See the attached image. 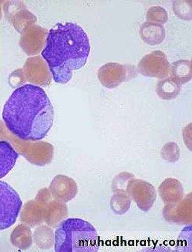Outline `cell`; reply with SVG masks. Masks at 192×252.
<instances>
[{"label":"cell","mask_w":192,"mask_h":252,"mask_svg":"<svg viewBox=\"0 0 192 252\" xmlns=\"http://www.w3.org/2000/svg\"><path fill=\"white\" fill-rule=\"evenodd\" d=\"M2 119L13 135L25 141H40L53 126L55 111L41 87L25 84L18 87L5 102Z\"/></svg>","instance_id":"obj_1"},{"label":"cell","mask_w":192,"mask_h":252,"mask_svg":"<svg viewBox=\"0 0 192 252\" xmlns=\"http://www.w3.org/2000/svg\"><path fill=\"white\" fill-rule=\"evenodd\" d=\"M90 49V41L81 26L74 22H59L50 29L41 55L55 82L66 84L73 71L86 64Z\"/></svg>","instance_id":"obj_2"},{"label":"cell","mask_w":192,"mask_h":252,"mask_svg":"<svg viewBox=\"0 0 192 252\" xmlns=\"http://www.w3.org/2000/svg\"><path fill=\"white\" fill-rule=\"evenodd\" d=\"M99 249L97 231L82 219H67L55 232L56 252H96Z\"/></svg>","instance_id":"obj_3"},{"label":"cell","mask_w":192,"mask_h":252,"mask_svg":"<svg viewBox=\"0 0 192 252\" xmlns=\"http://www.w3.org/2000/svg\"><path fill=\"white\" fill-rule=\"evenodd\" d=\"M22 206L19 193L8 183L0 181V231L16 223Z\"/></svg>","instance_id":"obj_4"},{"label":"cell","mask_w":192,"mask_h":252,"mask_svg":"<svg viewBox=\"0 0 192 252\" xmlns=\"http://www.w3.org/2000/svg\"><path fill=\"white\" fill-rule=\"evenodd\" d=\"M126 192L143 212H148L157 199L153 185L143 180L134 179V177L127 184Z\"/></svg>","instance_id":"obj_5"},{"label":"cell","mask_w":192,"mask_h":252,"mask_svg":"<svg viewBox=\"0 0 192 252\" xmlns=\"http://www.w3.org/2000/svg\"><path fill=\"white\" fill-rule=\"evenodd\" d=\"M139 72L143 75L156 78H165L170 73L171 65L165 54L155 51L143 57L139 65Z\"/></svg>","instance_id":"obj_6"},{"label":"cell","mask_w":192,"mask_h":252,"mask_svg":"<svg viewBox=\"0 0 192 252\" xmlns=\"http://www.w3.org/2000/svg\"><path fill=\"white\" fill-rule=\"evenodd\" d=\"M135 68L131 66H124L117 63H108L99 70L98 77L102 85L108 88H114L121 83L132 77Z\"/></svg>","instance_id":"obj_7"},{"label":"cell","mask_w":192,"mask_h":252,"mask_svg":"<svg viewBox=\"0 0 192 252\" xmlns=\"http://www.w3.org/2000/svg\"><path fill=\"white\" fill-rule=\"evenodd\" d=\"M164 217L172 222L188 224L192 220V200L189 196L179 205L168 204L164 209Z\"/></svg>","instance_id":"obj_8"},{"label":"cell","mask_w":192,"mask_h":252,"mask_svg":"<svg viewBox=\"0 0 192 252\" xmlns=\"http://www.w3.org/2000/svg\"><path fill=\"white\" fill-rule=\"evenodd\" d=\"M159 193L164 203L174 204L182 200L183 197V188L178 180L167 178L159 188Z\"/></svg>","instance_id":"obj_9"},{"label":"cell","mask_w":192,"mask_h":252,"mask_svg":"<svg viewBox=\"0 0 192 252\" xmlns=\"http://www.w3.org/2000/svg\"><path fill=\"white\" fill-rule=\"evenodd\" d=\"M19 154L9 142L0 141V179L5 177L16 165Z\"/></svg>","instance_id":"obj_10"},{"label":"cell","mask_w":192,"mask_h":252,"mask_svg":"<svg viewBox=\"0 0 192 252\" xmlns=\"http://www.w3.org/2000/svg\"><path fill=\"white\" fill-rule=\"evenodd\" d=\"M139 32L143 41L151 45L160 44L165 39V32L164 26L153 22H145Z\"/></svg>","instance_id":"obj_11"},{"label":"cell","mask_w":192,"mask_h":252,"mask_svg":"<svg viewBox=\"0 0 192 252\" xmlns=\"http://www.w3.org/2000/svg\"><path fill=\"white\" fill-rule=\"evenodd\" d=\"M182 85L172 77H166L160 80L157 84V93L161 99L170 100L179 95Z\"/></svg>","instance_id":"obj_12"},{"label":"cell","mask_w":192,"mask_h":252,"mask_svg":"<svg viewBox=\"0 0 192 252\" xmlns=\"http://www.w3.org/2000/svg\"><path fill=\"white\" fill-rule=\"evenodd\" d=\"M171 77L179 84H185L192 79V62L180 60L174 62L171 66Z\"/></svg>","instance_id":"obj_13"},{"label":"cell","mask_w":192,"mask_h":252,"mask_svg":"<svg viewBox=\"0 0 192 252\" xmlns=\"http://www.w3.org/2000/svg\"><path fill=\"white\" fill-rule=\"evenodd\" d=\"M131 206V198L126 191H116L112 199L110 200V207L117 214H124L127 213Z\"/></svg>","instance_id":"obj_14"},{"label":"cell","mask_w":192,"mask_h":252,"mask_svg":"<svg viewBox=\"0 0 192 252\" xmlns=\"http://www.w3.org/2000/svg\"><path fill=\"white\" fill-rule=\"evenodd\" d=\"M179 151H180L179 147L174 142L166 144L162 148V158L167 161L174 163L179 159V156H180Z\"/></svg>","instance_id":"obj_15"},{"label":"cell","mask_w":192,"mask_h":252,"mask_svg":"<svg viewBox=\"0 0 192 252\" xmlns=\"http://www.w3.org/2000/svg\"><path fill=\"white\" fill-rule=\"evenodd\" d=\"M147 20L148 22L153 23H165L168 21V14L165 9H163L161 7H152L147 12Z\"/></svg>","instance_id":"obj_16"},{"label":"cell","mask_w":192,"mask_h":252,"mask_svg":"<svg viewBox=\"0 0 192 252\" xmlns=\"http://www.w3.org/2000/svg\"><path fill=\"white\" fill-rule=\"evenodd\" d=\"M179 249L182 251H189L192 246V227H188L182 232L179 239Z\"/></svg>","instance_id":"obj_17"},{"label":"cell","mask_w":192,"mask_h":252,"mask_svg":"<svg viewBox=\"0 0 192 252\" xmlns=\"http://www.w3.org/2000/svg\"><path fill=\"white\" fill-rule=\"evenodd\" d=\"M186 2L185 1L184 3L183 8V2H174V11H175V14L179 16L181 19H191V12L189 11H186L185 9H189V4H186Z\"/></svg>","instance_id":"obj_18"}]
</instances>
